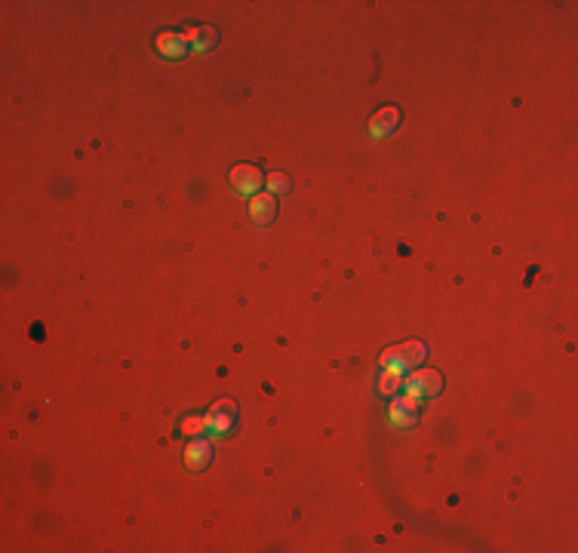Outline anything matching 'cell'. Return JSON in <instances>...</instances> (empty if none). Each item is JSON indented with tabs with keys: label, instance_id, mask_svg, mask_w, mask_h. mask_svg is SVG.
I'll list each match as a JSON object with an SVG mask.
<instances>
[{
	"label": "cell",
	"instance_id": "cell-10",
	"mask_svg": "<svg viewBox=\"0 0 578 553\" xmlns=\"http://www.w3.org/2000/svg\"><path fill=\"white\" fill-rule=\"evenodd\" d=\"M209 455H212V449H209V442H194V446L188 449V464L191 467H207V461H209Z\"/></svg>",
	"mask_w": 578,
	"mask_h": 553
},
{
	"label": "cell",
	"instance_id": "cell-6",
	"mask_svg": "<svg viewBox=\"0 0 578 553\" xmlns=\"http://www.w3.org/2000/svg\"><path fill=\"white\" fill-rule=\"evenodd\" d=\"M157 49L169 58H182L188 53V37H185V34H176V31H166L157 37Z\"/></svg>",
	"mask_w": 578,
	"mask_h": 553
},
{
	"label": "cell",
	"instance_id": "cell-3",
	"mask_svg": "<svg viewBox=\"0 0 578 553\" xmlns=\"http://www.w3.org/2000/svg\"><path fill=\"white\" fill-rule=\"evenodd\" d=\"M440 385H443V381H440V375H437V372H415V375L410 378V385H406V394H410V397H434V394H437V390H440Z\"/></svg>",
	"mask_w": 578,
	"mask_h": 553
},
{
	"label": "cell",
	"instance_id": "cell-1",
	"mask_svg": "<svg viewBox=\"0 0 578 553\" xmlns=\"http://www.w3.org/2000/svg\"><path fill=\"white\" fill-rule=\"evenodd\" d=\"M424 360V344L422 342H406V344H397V347H388L381 354V366L385 369H394V372H410L415 363Z\"/></svg>",
	"mask_w": 578,
	"mask_h": 553
},
{
	"label": "cell",
	"instance_id": "cell-5",
	"mask_svg": "<svg viewBox=\"0 0 578 553\" xmlns=\"http://www.w3.org/2000/svg\"><path fill=\"white\" fill-rule=\"evenodd\" d=\"M231 178H234V185H237V188H240L243 194H256L262 185H265V175H262L256 166H237L234 173H231Z\"/></svg>",
	"mask_w": 578,
	"mask_h": 553
},
{
	"label": "cell",
	"instance_id": "cell-12",
	"mask_svg": "<svg viewBox=\"0 0 578 553\" xmlns=\"http://www.w3.org/2000/svg\"><path fill=\"white\" fill-rule=\"evenodd\" d=\"M203 428H207V418H185V424H182L185 433H200Z\"/></svg>",
	"mask_w": 578,
	"mask_h": 553
},
{
	"label": "cell",
	"instance_id": "cell-8",
	"mask_svg": "<svg viewBox=\"0 0 578 553\" xmlns=\"http://www.w3.org/2000/svg\"><path fill=\"white\" fill-rule=\"evenodd\" d=\"M274 197L271 194H259L256 200H252V218L256 221H271L274 218Z\"/></svg>",
	"mask_w": 578,
	"mask_h": 553
},
{
	"label": "cell",
	"instance_id": "cell-7",
	"mask_svg": "<svg viewBox=\"0 0 578 553\" xmlns=\"http://www.w3.org/2000/svg\"><path fill=\"white\" fill-rule=\"evenodd\" d=\"M397 123H400V111L397 108H381L379 114L369 120V130H372V135H385V132L394 130Z\"/></svg>",
	"mask_w": 578,
	"mask_h": 553
},
{
	"label": "cell",
	"instance_id": "cell-9",
	"mask_svg": "<svg viewBox=\"0 0 578 553\" xmlns=\"http://www.w3.org/2000/svg\"><path fill=\"white\" fill-rule=\"evenodd\" d=\"M185 37H188V44L194 49H207V46L216 44V31L212 28H194L191 34H185Z\"/></svg>",
	"mask_w": 578,
	"mask_h": 553
},
{
	"label": "cell",
	"instance_id": "cell-4",
	"mask_svg": "<svg viewBox=\"0 0 578 553\" xmlns=\"http://www.w3.org/2000/svg\"><path fill=\"white\" fill-rule=\"evenodd\" d=\"M415 406H419V397H400L391 403V421L397 424V428H410V424L415 421Z\"/></svg>",
	"mask_w": 578,
	"mask_h": 553
},
{
	"label": "cell",
	"instance_id": "cell-11",
	"mask_svg": "<svg viewBox=\"0 0 578 553\" xmlns=\"http://www.w3.org/2000/svg\"><path fill=\"white\" fill-rule=\"evenodd\" d=\"M397 387H400V372L385 369V375H381V381H379V390L381 394H394Z\"/></svg>",
	"mask_w": 578,
	"mask_h": 553
},
{
	"label": "cell",
	"instance_id": "cell-2",
	"mask_svg": "<svg viewBox=\"0 0 578 553\" xmlns=\"http://www.w3.org/2000/svg\"><path fill=\"white\" fill-rule=\"evenodd\" d=\"M234 418H237V406L231 403V399H222V403H216L212 406V412L207 415V428L216 430V433H228Z\"/></svg>",
	"mask_w": 578,
	"mask_h": 553
},
{
	"label": "cell",
	"instance_id": "cell-13",
	"mask_svg": "<svg viewBox=\"0 0 578 553\" xmlns=\"http://www.w3.org/2000/svg\"><path fill=\"white\" fill-rule=\"evenodd\" d=\"M268 185L274 191H286L289 188V182H286V175H280V173H274V175H268Z\"/></svg>",
	"mask_w": 578,
	"mask_h": 553
}]
</instances>
